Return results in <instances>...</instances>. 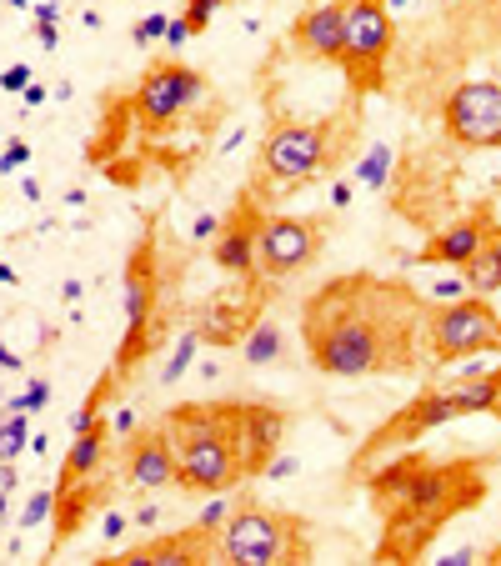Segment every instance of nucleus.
<instances>
[{
	"mask_svg": "<svg viewBox=\"0 0 501 566\" xmlns=\"http://www.w3.org/2000/svg\"><path fill=\"white\" fill-rule=\"evenodd\" d=\"M301 336L311 366L326 376L411 371L431 351V301L396 281L341 276L301 306Z\"/></svg>",
	"mask_w": 501,
	"mask_h": 566,
	"instance_id": "nucleus-1",
	"label": "nucleus"
},
{
	"mask_svg": "<svg viewBox=\"0 0 501 566\" xmlns=\"http://www.w3.org/2000/svg\"><path fill=\"white\" fill-rule=\"evenodd\" d=\"M486 491L481 481V461H431V456H401L386 471L371 476V496L386 506V541L381 556H416L426 546V536L476 506Z\"/></svg>",
	"mask_w": 501,
	"mask_h": 566,
	"instance_id": "nucleus-2",
	"label": "nucleus"
},
{
	"mask_svg": "<svg viewBox=\"0 0 501 566\" xmlns=\"http://www.w3.org/2000/svg\"><path fill=\"white\" fill-rule=\"evenodd\" d=\"M161 426L176 446V486L181 491L216 496V491H231L241 481L231 406H181Z\"/></svg>",
	"mask_w": 501,
	"mask_h": 566,
	"instance_id": "nucleus-3",
	"label": "nucleus"
},
{
	"mask_svg": "<svg viewBox=\"0 0 501 566\" xmlns=\"http://www.w3.org/2000/svg\"><path fill=\"white\" fill-rule=\"evenodd\" d=\"M471 411H501V366L486 371V376H466V381L446 376L441 386L421 391L411 406H401V411L361 446L356 466H366L371 456H381V451H391V446H406V441H416V436H426V431H436V426H446V421H456V416H471Z\"/></svg>",
	"mask_w": 501,
	"mask_h": 566,
	"instance_id": "nucleus-4",
	"label": "nucleus"
},
{
	"mask_svg": "<svg viewBox=\"0 0 501 566\" xmlns=\"http://www.w3.org/2000/svg\"><path fill=\"white\" fill-rule=\"evenodd\" d=\"M351 136L346 116H326V121H276L261 141V176L276 186H306L321 171L336 166L341 146Z\"/></svg>",
	"mask_w": 501,
	"mask_h": 566,
	"instance_id": "nucleus-5",
	"label": "nucleus"
},
{
	"mask_svg": "<svg viewBox=\"0 0 501 566\" xmlns=\"http://www.w3.org/2000/svg\"><path fill=\"white\" fill-rule=\"evenodd\" d=\"M216 541H221V561H241V566L311 561V536L301 516L266 511V506H241L236 516H226Z\"/></svg>",
	"mask_w": 501,
	"mask_h": 566,
	"instance_id": "nucleus-6",
	"label": "nucleus"
},
{
	"mask_svg": "<svg viewBox=\"0 0 501 566\" xmlns=\"http://www.w3.org/2000/svg\"><path fill=\"white\" fill-rule=\"evenodd\" d=\"M396 46V26L386 0H346V46H341V66L351 76L356 91H376L386 56Z\"/></svg>",
	"mask_w": 501,
	"mask_h": 566,
	"instance_id": "nucleus-7",
	"label": "nucleus"
},
{
	"mask_svg": "<svg viewBox=\"0 0 501 566\" xmlns=\"http://www.w3.org/2000/svg\"><path fill=\"white\" fill-rule=\"evenodd\" d=\"M471 351H501V316L481 296L431 306V356L436 361H461Z\"/></svg>",
	"mask_w": 501,
	"mask_h": 566,
	"instance_id": "nucleus-8",
	"label": "nucleus"
},
{
	"mask_svg": "<svg viewBox=\"0 0 501 566\" xmlns=\"http://www.w3.org/2000/svg\"><path fill=\"white\" fill-rule=\"evenodd\" d=\"M441 126L456 146L501 151V81H461L441 106Z\"/></svg>",
	"mask_w": 501,
	"mask_h": 566,
	"instance_id": "nucleus-9",
	"label": "nucleus"
},
{
	"mask_svg": "<svg viewBox=\"0 0 501 566\" xmlns=\"http://www.w3.org/2000/svg\"><path fill=\"white\" fill-rule=\"evenodd\" d=\"M201 91H206L201 71H191V66H181V61H161V66H151L146 81L136 86L131 111H136V121H141L146 131H156V126H171L181 111H191V106L201 101Z\"/></svg>",
	"mask_w": 501,
	"mask_h": 566,
	"instance_id": "nucleus-10",
	"label": "nucleus"
},
{
	"mask_svg": "<svg viewBox=\"0 0 501 566\" xmlns=\"http://www.w3.org/2000/svg\"><path fill=\"white\" fill-rule=\"evenodd\" d=\"M321 256V221L306 216H266L261 236H256V271L286 281L296 271H306Z\"/></svg>",
	"mask_w": 501,
	"mask_h": 566,
	"instance_id": "nucleus-11",
	"label": "nucleus"
},
{
	"mask_svg": "<svg viewBox=\"0 0 501 566\" xmlns=\"http://www.w3.org/2000/svg\"><path fill=\"white\" fill-rule=\"evenodd\" d=\"M231 431H236L241 476H266V461L276 456V446L286 436V416L261 406V401H236L231 406Z\"/></svg>",
	"mask_w": 501,
	"mask_h": 566,
	"instance_id": "nucleus-12",
	"label": "nucleus"
},
{
	"mask_svg": "<svg viewBox=\"0 0 501 566\" xmlns=\"http://www.w3.org/2000/svg\"><path fill=\"white\" fill-rule=\"evenodd\" d=\"M491 231H496V216H491V211L461 216V221H451L446 231H436L431 246H421V251L406 256V261H416V266H456V271H461V266L491 241Z\"/></svg>",
	"mask_w": 501,
	"mask_h": 566,
	"instance_id": "nucleus-13",
	"label": "nucleus"
},
{
	"mask_svg": "<svg viewBox=\"0 0 501 566\" xmlns=\"http://www.w3.org/2000/svg\"><path fill=\"white\" fill-rule=\"evenodd\" d=\"M291 41H296L301 56H311V61H336V66H341V46H346V0H316L311 11H301Z\"/></svg>",
	"mask_w": 501,
	"mask_h": 566,
	"instance_id": "nucleus-14",
	"label": "nucleus"
},
{
	"mask_svg": "<svg viewBox=\"0 0 501 566\" xmlns=\"http://www.w3.org/2000/svg\"><path fill=\"white\" fill-rule=\"evenodd\" d=\"M261 221H266V216L251 206V191H246L241 206H236V216L221 221V236L211 241V256H216L221 271H231V276H251V271H256V236H261Z\"/></svg>",
	"mask_w": 501,
	"mask_h": 566,
	"instance_id": "nucleus-15",
	"label": "nucleus"
},
{
	"mask_svg": "<svg viewBox=\"0 0 501 566\" xmlns=\"http://www.w3.org/2000/svg\"><path fill=\"white\" fill-rule=\"evenodd\" d=\"M176 481V446L166 436V426L156 431H141L131 446H126V486L136 491H161Z\"/></svg>",
	"mask_w": 501,
	"mask_h": 566,
	"instance_id": "nucleus-16",
	"label": "nucleus"
},
{
	"mask_svg": "<svg viewBox=\"0 0 501 566\" xmlns=\"http://www.w3.org/2000/svg\"><path fill=\"white\" fill-rule=\"evenodd\" d=\"M211 556H221L216 531L191 526V531H176V536H156L146 546H131L121 561L126 566H156V561H211Z\"/></svg>",
	"mask_w": 501,
	"mask_h": 566,
	"instance_id": "nucleus-17",
	"label": "nucleus"
},
{
	"mask_svg": "<svg viewBox=\"0 0 501 566\" xmlns=\"http://www.w3.org/2000/svg\"><path fill=\"white\" fill-rule=\"evenodd\" d=\"M146 326H151V276H146V266H131L126 271V346H121L126 366H131V356L146 351Z\"/></svg>",
	"mask_w": 501,
	"mask_h": 566,
	"instance_id": "nucleus-18",
	"label": "nucleus"
},
{
	"mask_svg": "<svg viewBox=\"0 0 501 566\" xmlns=\"http://www.w3.org/2000/svg\"><path fill=\"white\" fill-rule=\"evenodd\" d=\"M101 461H106V426L96 421L91 431H81V436H76V446H71V456H66V466H61V486L91 481Z\"/></svg>",
	"mask_w": 501,
	"mask_h": 566,
	"instance_id": "nucleus-19",
	"label": "nucleus"
},
{
	"mask_svg": "<svg viewBox=\"0 0 501 566\" xmlns=\"http://www.w3.org/2000/svg\"><path fill=\"white\" fill-rule=\"evenodd\" d=\"M461 281L471 286V296H496V291H501V226H496L491 241L461 266Z\"/></svg>",
	"mask_w": 501,
	"mask_h": 566,
	"instance_id": "nucleus-20",
	"label": "nucleus"
},
{
	"mask_svg": "<svg viewBox=\"0 0 501 566\" xmlns=\"http://www.w3.org/2000/svg\"><path fill=\"white\" fill-rule=\"evenodd\" d=\"M241 351H246V361H251V366H276V361H281V351H286L281 326H276V321H256V326L241 336Z\"/></svg>",
	"mask_w": 501,
	"mask_h": 566,
	"instance_id": "nucleus-21",
	"label": "nucleus"
},
{
	"mask_svg": "<svg viewBox=\"0 0 501 566\" xmlns=\"http://www.w3.org/2000/svg\"><path fill=\"white\" fill-rule=\"evenodd\" d=\"M26 416L31 411H11V406H6V416H0V461H16L31 446V421Z\"/></svg>",
	"mask_w": 501,
	"mask_h": 566,
	"instance_id": "nucleus-22",
	"label": "nucleus"
},
{
	"mask_svg": "<svg viewBox=\"0 0 501 566\" xmlns=\"http://www.w3.org/2000/svg\"><path fill=\"white\" fill-rule=\"evenodd\" d=\"M386 176H391V146H381V141H376V146L356 161V181H361V186H371V191H381V186H386Z\"/></svg>",
	"mask_w": 501,
	"mask_h": 566,
	"instance_id": "nucleus-23",
	"label": "nucleus"
},
{
	"mask_svg": "<svg viewBox=\"0 0 501 566\" xmlns=\"http://www.w3.org/2000/svg\"><path fill=\"white\" fill-rule=\"evenodd\" d=\"M196 346H201V331H181V341H176L171 361L161 366V381H166V386H176V381L191 371V361H196Z\"/></svg>",
	"mask_w": 501,
	"mask_h": 566,
	"instance_id": "nucleus-24",
	"label": "nucleus"
},
{
	"mask_svg": "<svg viewBox=\"0 0 501 566\" xmlns=\"http://www.w3.org/2000/svg\"><path fill=\"white\" fill-rule=\"evenodd\" d=\"M46 516H56V491L46 486V491H36L31 501H26V511H21V526L31 531V526H41Z\"/></svg>",
	"mask_w": 501,
	"mask_h": 566,
	"instance_id": "nucleus-25",
	"label": "nucleus"
},
{
	"mask_svg": "<svg viewBox=\"0 0 501 566\" xmlns=\"http://www.w3.org/2000/svg\"><path fill=\"white\" fill-rule=\"evenodd\" d=\"M46 396H51V381H46V376H31L26 396H11L6 406H11V411H41V406H46Z\"/></svg>",
	"mask_w": 501,
	"mask_h": 566,
	"instance_id": "nucleus-26",
	"label": "nucleus"
},
{
	"mask_svg": "<svg viewBox=\"0 0 501 566\" xmlns=\"http://www.w3.org/2000/svg\"><path fill=\"white\" fill-rule=\"evenodd\" d=\"M216 11H221V0H186V26H191V36H201Z\"/></svg>",
	"mask_w": 501,
	"mask_h": 566,
	"instance_id": "nucleus-27",
	"label": "nucleus"
},
{
	"mask_svg": "<svg viewBox=\"0 0 501 566\" xmlns=\"http://www.w3.org/2000/svg\"><path fill=\"white\" fill-rule=\"evenodd\" d=\"M31 161V146L16 136V141H6V151H0V176H11V171H21Z\"/></svg>",
	"mask_w": 501,
	"mask_h": 566,
	"instance_id": "nucleus-28",
	"label": "nucleus"
},
{
	"mask_svg": "<svg viewBox=\"0 0 501 566\" xmlns=\"http://www.w3.org/2000/svg\"><path fill=\"white\" fill-rule=\"evenodd\" d=\"M166 21H171V16H146V21L131 31V41H136V46H151V41H161V36H166Z\"/></svg>",
	"mask_w": 501,
	"mask_h": 566,
	"instance_id": "nucleus-29",
	"label": "nucleus"
},
{
	"mask_svg": "<svg viewBox=\"0 0 501 566\" xmlns=\"http://www.w3.org/2000/svg\"><path fill=\"white\" fill-rule=\"evenodd\" d=\"M221 521H226V501H221V491L201 506V516H196V526H206V531H221Z\"/></svg>",
	"mask_w": 501,
	"mask_h": 566,
	"instance_id": "nucleus-30",
	"label": "nucleus"
},
{
	"mask_svg": "<svg viewBox=\"0 0 501 566\" xmlns=\"http://www.w3.org/2000/svg\"><path fill=\"white\" fill-rule=\"evenodd\" d=\"M26 86H31V66H26V61H16V66L0 71V91H26Z\"/></svg>",
	"mask_w": 501,
	"mask_h": 566,
	"instance_id": "nucleus-31",
	"label": "nucleus"
},
{
	"mask_svg": "<svg viewBox=\"0 0 501 566\" xmlns=\"http://www.w3.org/2000/svg\"><path fill=\"white\" fill-rule=\"evenodd\" d=\"M126 526H131V516H126V511H106V516H101V536H106V541H121V536H126Z\"/></svg>",
	"mask_w": 501,
	"mask_h": 566,
	"instance_id": "nucleus-32",
	"label": "nucleus"
},
{
	"mask_svg": "<svg viewBox=\"0 0 501 566\" xmlns=\"http://www.w3.org/2000/svg\"><path fill=\"white\" fill-rule=\"evenodd\" d=\"M161 41H166L171 51H176V46H186V41H191V26H186V16H176V21H166V36H161Z\"/></svg>",
	"mask_w": 501,
	"mask_h": 566,
	"instance_id": "nucleus-33",
	"label": "nucleus"
},
{
	"mask_svg": "<svg viewBox=\"0 0 501 566\" xmlns=\"http://www.w3.org/2000/svg\"><path fill=\"white\" fill-rule=\"evenodd\" d=\"M191 236H196V241H216V236H221V221H216V216H196V221H191Z\"/></svg>",
	"mask_w": 501,
	"mask_h": 566,
	"instance_id": "nucleus-34",
	"label": "nucleus"
},
{
	"mask_svg": "<svg viewBox=\"0 0 501 566\" xmlns=\"http://www.w3.org/2000/svg\"><path fill=\"white\" fill-rule=\"evenodd\" d=\"M46 21L51 26L61 21V0H36V26H46Z\"/></svg>",
	"mask_w": 501,
	"mask_h": 566,
	"instance_id": "nucleus-35",
	"label": "nucleus"
},
{
	"mask_svg": "<svg viewBox=\"0 0 501 566\" xmlns=\"http://www.w3.org/2000/svg\"><path fill=\"white\" fill-rule=\"evenodd\" d=\"M16 486H21V476H16V461H0V491H6V496H16Z\"/></svg>",
	"mask_w": 501,
	"mask_h": 566,
	"instance_id": "nucleus-36",
	"label": "nucleus"
},
{
	"mask_svg": "<svg viewBox=\"0 0 501 566\" xmlns=\"http://www.w3.org/2000/svg\"><path fill=\"white\" fill-rule=\"evenodd\" d=\"M36 46H41V51H56V46H61V31H56L51 21H46V26H36Z\"/></svg>",
	"mask_w": 501,
	"mask_h": 566,
	"instance_id": "nucleus-37",
	"label": "nucleus"
},
{
	"mask_svg": "<svg viewBox=\"0 0 501 566\" xmlns=\"http://www.w3.org/2000/svg\"><path fill=\"white\" fill-rule=\"evenodd\" d=\"M351 206V181H331V211H346Z\"/></svg>",
	"mask_w": 501,
	"mask_h": 566,
	"instance_id": "nucleus-38",
	"label": "nucleus"
},
{
	"mask_svg": "<svg viewBox=\"0 0 501 566\" xmlns=\"http://www.w3.org/2000/svg\"><path fill=\"white\" fill-rule=\"evenodd\" d=\"M436 296H441V301H461V296H471V286H466V281H441Z\"/></svg>",
	"mask_w": 501,
	"mask_h": 566,
	"instance_id": "nucleus-39",
	"label": "nucleus"
},
{
	"mask_svg": "<svg viewBox=\"0 0 501 566\" xmlns=\"http://www.w3.org/2000/svg\"><path fill=\"white\" fill-rule=\"evenodd\" d=\"M156 521H161V506H136V511H131V526H146V531H151Z\"/></svg>",
	"mask_w": 501,
	"mask_h": 566,
	"instance_id": "nucleus-40",
	"label": "nucleus"
},
{
	"mask_svg": "<svg viewBox=\"0 0 501 566\" xmlns=\"http://www.w3.org/2000/svg\"><path fill=\"white\" fill-rule=\"evenodd\" d=\"M21 366H26V361H21V356L6 346V341H0V371H21Z\"/></svg>",
	"mask_w": 501,
	"mask_h": 566,
	"instance_id": "nucleus-41",
	"label": "nucleus"
},
{
	"mask_svg": "<svg viewBox=\"0 0 501 566\" xmlns=\"http://www.w3.org/2000/svg\"><path fill=\"white\" fill-rule=\"evenodd\" d=\"M116 431H121V436H126V431H136V411H131V406H121V411H116Z\"/></svg>",
	"mask_w": 501,
	"mask_h": 566,
	"instance_id": "nucleus-42",
	"label": "nucleus"
},
{
	"mask_svg": "<svg viewBox=\"0 0 501 566\" xmlns=\"http://www.w3.org/2000/svg\"><path fill=\"white\" fill-rule=\"evenodd\" d=\"M21 101H26V106H46V86H26Z\"/></svg>",
	"mask_w": 501,
	"mask_h": 566,
	"instance_id": "nucleus-43",
	"label": "nucleus"
},
{
	"mask_svg": "<svg viewBox=\"0 0 501 566\" xmlns=\"http://www.w3.org/2000/svg\"><path fill=\"white\" fill-rule=\"evenodd\" d=\"M446 561H451V566H471V561H476V551H471V546H461V551H451Z\"/></svg>",
	"mask_w": 501,
	"mask_h": 566,
	"instance_id": "nucleus-44",
	"label": "nucleus"
},
{
	"mask_svg": "<svg viewBox=\"0 0 501 566\" xmlns=\"http://www.w3.org/2000/svg\"><path fill=\"white\" fill-rule=\"evenodd\" d=\"M0 281H6V286H11V281H16V271H11V266H0Z\"/></svg>",
	"mask_w": 501,
	"mask_h": 566,
	"instance_id": "nucleus-45",
	"label": "nucleus"
},
{
	"mask_svg": "<svg viewBox=\"0 0 501 566\" xmlns=\"http://www.w3.org/2000/svg\"><path fill=\"white\" fill-rule=\"evenodd\" d=\"M11 6H31V0H11Z\"/></svg>",
	"mask_w": 501,
	"mask_h": 566,
	"instance_id": "nucleus-46",
	"label": "nucleus"
},
{
	"mask_svg": "<svg viewBox=\"0 0 501 566\" xmlns=\"http://www.w3.org/2000/svg\"><path fill=\"white\" fill-rule=\"evenodd\" d=\"M496 561H501V551H496Z\"/></svg>",
	"mask_w": 501,
	"mask_h": 566,
	"instance_id": "nucleus-47",
	"label": "nucleus"
},
{
	"mask_svg": "<svg viewBox=\"0 0 501 566\" xmlns=\"http://www.w3.org/2000/svg\"><path fill=\"white\" fill-rule=\"evenodd\" d=\"M496 416H501V411H496Z\"/></svg>",
	"mask_w": 501,
	"mask_h": 566,
	"instance_id": "nucleus-48",
	"label": "nucleus"
}]
</instances>
